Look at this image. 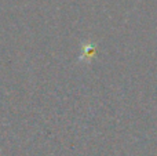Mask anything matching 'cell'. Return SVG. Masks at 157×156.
I'll return each instance as SVG.
<instances>
[{
	"label": "cell",
	"mask_w": 157,
	"mask_h": 156,
	"mask_svg": "<svg viewBox=\"0 0 157 156\" xmlns=\"http://www.w3.org/2000/svg\"><path fill=\"white\" fill-rule=\"evenodd\" d=\"M83 58H86V60H88V58H92L95 55V47L92 46V44H86V46L83 47Z\"/></svg>",
	"instance_id": "obj_1"
}]
</instances>
